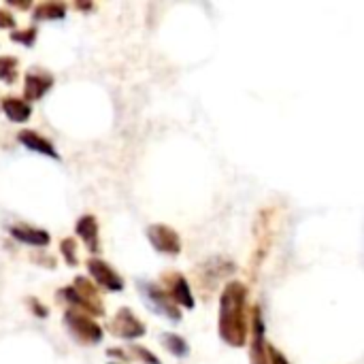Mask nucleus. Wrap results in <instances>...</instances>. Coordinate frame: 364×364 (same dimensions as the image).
<instances>
[{
	"label": "nucleus",
	"mask_w": 364,
	"mask_h": 364,
	"mask_svg": "<svg viewBox=\"0 0 364 364\" xmlns=\"http://www.w3.org/2000/svg\"><path fill=\"white\" fill-rule=\"evenodd\" d=\"M28 303V307H30V311L36 316V318H41V320H45L47 316H49V307H45L38 299H28L26 301Z\"/></svg>",
	"instance_id": "nucleus-21"
},
{
	"label": "nucleus",
	"mask_w": 364,
	"mask_h": 364,
	"mask_svg": "<svg viewBox=\"0 0 364 364\" xmlns=\"http://www.w3.org/2000/svg\"><path fill=\"white\" fill-rule=\"evenodd\" d=\"M75 232L77 237L83 241L85 250L90 254H98L100 252V226H98V220L94 215H81L75 224Z\"/></svg>",
	"instance_id": "nucleus-13"
},
{
	"label": "nucleus",
	"mask_w": 364,
	"mask_h": 364,
	"mask_svg": "<svg viewBox=\"0 0 364 364\" xmlns=\"http://www.w3.org/2000/svg\"><path fill=\"white\" fill-rule=\"evenodd\" d=\"M6 232L11 235V239H15L17 243H23L28 247H47L51 243V235L43 228H34L30 224H11L6 226Z\"/></svg>",
	"instance_id": "nucleus-11"
},
{
	"label": "nucleus",
	"mask_w": 364,
	"mask_h": 364,
	"mask_svg": "<svg viewBox=\"0 0 364 364\" xmlns=\"http://www.w3.org/2000/svg\"><path fill=\"white\" fill-rule=\"evenodd\" d=\"M19 60L13 55H0V81L6 85H13L19 77Z\"/></svg>",
	"instance_id": "nucleus-17"
},
{
	"label": "nucleus",
	"mask_w": 364,
	"mask_h": 364,
	"mask_svg": "<svg viewBox=\"0 0 364 364\" xmlns=\"http://www.w3.org/2000/svg\"><path fill=\"white\" fill-rule=\"evenodd\" d=\"M128 352H130V358H134V360H139V363L162 364L160 363V358H158L151 350H147V348H143V346H130Z\"/></svg>",
	"instance_id": "nucleus-20"
},
{
	"label": "nucleus",
	"mask_w": 364,
	"mask_h": 364,
	"mask_svg": "<svg viewBox=\"0 0 364 364\" xmlns=\"http://www.w3.org/2000/svg\"><path fill=\"white\" fill-rule=\"evenodd\" d=\"M64 326L68 328L70 337L81 346H98L105 337L102 326L92 316L73 307L64 311Z\"/></svg>",
	"instance_id": "nucleus-3"
},
{
	"label": "nucleus",
	"mask_w": 364,
	"mask_h": 364,
	"mask_svg": "<svg viewBox=\"0 0 364 364\" xmlns=\"http://www.w3.org/2000/svg\"><path fill=\"white\" fill-rule=\"evenodd\" d=\"M107 356H111V358H117V360H132L130 358V352L128 350H124V348H109L107 350Z\"/></svg>",
	"instance_id": "nucleus-23"
},
{
	"label": "nucleus",
	"mask_w": 364,
	"mask_h": 364,
	"mask_svg": "<svg viewBox=\"0 0 364 364\" xmlns=\"http://www.w3.org/2000/svg\"><path fill=\"white\" fill-rule=\"evenodd\" d=\"M162 346L175 356V358H183L190 354V346L183 337H179L177 333H164L162 335Z\"/></svg>",
	"instance_id": "nucleus-16"
},
{
	"label": "nucleus",
	"mask_w": 364,
	"mask_h": 364,
	"mask_svg": "<svg viewBox=\"0 0 364 364\" xmlns=\"http://www.w3.org/2000/svg\"><path fill=\"white\" fill-rule=\"evenodd\" d=\"M36 34H38L36 26H28V28H23V30H13V32L9 34V38H11L13 43L23 45V47H32V45L36 43Z\"/></svg>",
	"instance_id": "nucleus-19"
},
{
	"label": "nucleus",
	"mask_w": 364,
	"mask_h": 364,
	"mask_svg": "<svg viewBox=\"0 0 364 364\" xmlns=\"http://www.w3.org/2000/svg\"><path fill=\"white\" fill-rule=\"evenodd\" d=\"M75 9H77V11H92L94 4H92V2H75Z\"/></svg>",
	"instance_id": "nucleus-26"
},
{
	"label": "nucleus",
	"mask_w": 364,
	"mask_h": 364,
	"mask_svg": "<svg viewBox=\"0 0 364 364\" xmlns=\"http://www.w3.org/2000/svg\"><path fill=\"white\" fill-rule=\"evenodd\" d=\"M53 87V75L43 68H30L23 77V98L28 102H36L45 98V94Z\"/></svg>",
	"instance_id": "nucleus-10"
},
{
	"label": "nucleus",
	"mask_w": 364,
	"mask_h": 364,
	"mask_svg": "<svg viewBox=\"0 0 364 364\" xmlns=\"http://www.w3.org/2000/svg\"><path fill=\"white\" fill-rule=\"evenodd\" d=\"M15 15L0 6V30H15Z\"/></svg>",
	"instance_id": "nucleus-22"
},
{
	"label": "nucleus",
	"mask_w": 364,
	"mask_h": 364,
	"mask_svg": "<svg viewBox=\"0 0 364 364\" xmlns=\"http://www.w3.org/2000/svg\"><path fill=\"white\" fill-rule=\"evenodd\" d=\"M85 267H87L90 279L96 284L98 290L102 288L105 292H124V288H126L124 277L109 262H105L98 256H92V258H87Z\"/></svg>",
	"instance_id": "nucleus-5"
},
{
	"label": "nucleus",
	"mask_w": 364,
	"mask_h": 364,
	"mask_svg": "<svg viewBox=\"0 0 364 364\" xmlns=\"http://www.w3.org/2000/svg\"><path fill=\"white\" fill-rule=\"evenodd\" d=\"M60 254L66 262V267H77L79 258H77V241L73 237H66L60 241Z\"/></svg>",
	"instance_id": "nucleus-18"
},
{
	"label": "nucleus",
	"mask_w": 364,
	"mask_h": 364,
	"mask_svg": "<svg viewBox=\"0 0 364 364\" xmlns=\"http://www.w3.org/2000/svg\"><path fill=\"white\" fill-rule=\"evenodd\" d=\"M250 363L252 364H271L269 360V343H267V331H264V318L260 305H254L252 309V341H250Z\"/></svg>",
	"instance_id": "nucleus-7"
},
{
	"label": "nucleus",
	"mask_w": 364,
	"mask_h": 364,
	"mask_svg": "<svg viewBox=\"0 0 364 364\" xmlns=\"http://www.w3.org/2000/svg\"><path fill=\"white\" fill-rule=\"evenodd\" d=\"M220 339L230 348H245L250 320H247V286L243 282H230L220 296Z\"/></svg>",
	"instance_id": "nucleus-1"
},
{
	"label": "nucleus",
	"mask_w": 364,
	"mask_h": 364,
	"mask_svg": "<svg viewBox=\"0 0 364 364\" xmlns=\"http://www.w3.org/2000/svg\"><path fill=\"white\" fill-rule=\"evenodd\" d=\"M6 4H9V6H15V9H19V11H26V9L32 6V2H15V0H6Z\"/></svg>",
	"instance_id": "nucleus-25"
},
{
	"label": "nucleus",
	"mask_w": 364,
	"mask_h": 364,
	"mask_svg": "<svg viewBox=\"0 0 364 364\" xmlns=\"http://www.w3.org/2000/svg\"><path fill=\"white\" fill-rule=\"evenodd\" d=\"M68 6L64 2H38L32 6V19L34 21H60L66 17Z\"/></svg>",
	"instance_id": "nucleus-15"
},
{
	"label": "nucleus",
	"mask_w": 364,
	"mask_h": 364,
	"mask_svg": "<svg viewBox=\"0 0 364 364\" xmlns=\"http://www.w3.org/2000/svg\"><path fill=\"white\" fill-rule=\"evenodd\" d=\"M147 239H149L151 247L160 254H166V256H179L181 254V237L171 226L151 224L147 228Z\"/></svg>",
	"instance_id": "nucleus-8"
},
{
	"label": "nucleus",
	"mask_w": 364,
	"mask_h": 364,
	"mask_svg": "<svg viewBox=\"0 0 364 364\" xmlns=\"http://www.w3.org/2000/svg\"><path fill=\"white\" fill-rule=\"evenodd\" d=\"M160 286L168 292V296H171L179 307H183V309H194V307H196L194 292H192V288H190V284H188V279H186L183 275H179V273H168V275L162 277V284H160Z\"/></svg>",
	"instance_id": "nucleus-9"
},
{
	"label": "nucleus",
	"mask_w": 364,
	"mask_h": 364,
	"mask_svg": "<svg viewBox=\"0 0 364 364\" xmlns=\"http://www.w3.org/2000/svg\"><path fill=\"white\" fill-rule=\"evenodd\" d=\"M58 299L64 301L68 307L92 316L94 320L105 316V303L100 299V290L90 277H75L70 286L58 290Z\"/></svg>",
	"instance_id": "nucleus-2"
},
{
	"label": "nucleus",
	"mask_w": 364,
	"mask_h": 364,
	"mask_svg": "<svg viewBox=\"0 0 364 364\" xmlns=\"http://www.w3.org/2000/svg\"><path fill=\"white\" fill-rule=\"evenodd\" d=\"M109 333L117 339H124V341H136L141 337H145L147 328L145 324L128 309V307H122L113 318L111 322L107 324Z\"/></svg>",
	"instance_id": "nucleus-6"
},
{
	"label": "nucleus",
	"mask_w": 364,
	"mask_h": 364,
	"mask_svg": "<svg viewBox=\"0 0 364 364\" xmlns=\"http://www.w3.org/2000/svg\"><path fill=\"white\" fill-rule=\"evenodd\" d=\"M17 143L23 145L28 151L32 154H38V156H45V158H53V160H60V154L58 149L53 147V143L49 139H45L43 134H38L36 130H19L17 132Z\"/></svg>",
	"instance_id": "nucleus-12"
},
{
	"label": "nucleus",
	"mask_w": 364,
	"mask_h": 364,
	"mask_svg": "<svg viewBox=\"0 0 364 364\" xmlns=\"http://www.w3.org/2000/svg\"><path fill=\"white\" fill-rule=\"evenodd\" d=\"M269 360H271V364H290L288 358L277 348H273V346H269Z\"/></svg>",
	"instance_id": "nucleus-24"
},
{
	"label": "nucleus",
	"mask_w": 364,
	"mask_h": 364,
	"mask_svg": "<svg viewBox=\"0 0 364 364\" xmlns=\"http://www.w3.org/2000/svg\"><path fill=\"white\" fill-rule=\"evenodd\" d=\"M0 109L13 124H26L32 115V105L19 96H4L0 100Z\"/></svg>",
	"instance_id": "nucleus-14"
},
{
	"label": "nucleus",
	"mask_w": 364,
	"mask_h": 364,
	"mask_svg": "<svg viewBox=\"0 0 364 364\" xmlns=\"http://www.w3.org/2000/svg\"><path fill=\"white\" fill-rule=\"evenodd\" d=\"M141 294L147 299V303L151 305V309L164 318H168L171 322H181V309L179 305L168 296V292L154 282H141Z\"/></svg>",
	"instance_id": "nucleus-4"
},
{
	"label": "nucleus",
	"mask_w": 364,
	"mask_h": 364,
	"mask_svg": "<svg viewBox=\"0 0 364 364\" xmlns=\"http://www.w3.org/2000/svg\"><path fill=\"white\" fill-rule=\"evenodd\" d=\"M109 364H119V363H109Z\"/></svg>",
	"instance_id": "nucleus-27"
}]
</instances>
